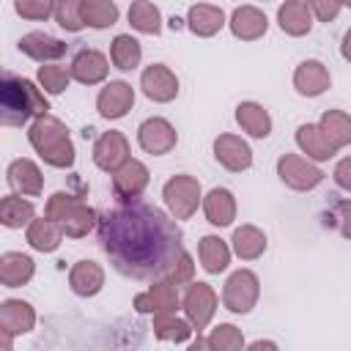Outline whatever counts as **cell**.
I'll return each instance as SVG.
<instances>
[{"label": "cell", "mask_w": 351, "mask_h": 351, "mask_svg": "<svg viewBox=\"0 0 351 351\" xmlns=\"http://www.w3.org/2000/svg\"><path fill=\"white\" fill-rule=\"evenodd\" d=\"M277 176L285 186H291L296 192H310L324 181V170L296 154H282L277 159Z\"/></svg>", "instance_id": "ba28073f"}, {"label": "cell", "mask_w": 351, "mask_h": 351, "mask_svg": "<svg viewBox=\"0 0 351 351\" xmlns=\"http://www.w3.org/2000/svg\"><path fill=\"white\" fill-rule=\"evenodd\" d=\"M80 3L82 0H55V22L69 30V33H80L85 25H82V16H80Z\"/></svg>", "instance_id": "ab89813d"}, {"label": "cell", "mask_w": 351, "mask_h": 351, "mask_svg": "<svg viewBox=\"0 0 351 351\" xmlns=\"http://www.w3.org/2000/svg\"><path fill=\"white\" fill-rule=\"evenodd\" d=\"M154 335L159 340L186 343L192 335V324L186 318H178L176 313H154Z\"/></svg>", "instance_id": "8d00e7d4"}, {"label": "cell", "mask_w": 351, "mask_h": 351, "mask_svg": "<svg viewBox=\"0 0 351 351\" xmlns=\"http://www.w3.org/2000/svg\"><path fill=\"white\" fill-rule=\"evenodd\" d=\"M80 16H82V25L101 30V27H110L118 22V5L112 0H82Z\"/></svg>", "instance_id": "836d02e7"}, {"label": "cell", "mask_w": 351, "mask_h": 351, "mask_svg": "<svg viewBox=\"0 0 351 351\" xmlns=\"http://www.w3.org/2000/svg\"><path fill=\"white\" fill-rule=\"evenodd\" d=\"M14 11H16L22 19L41 22V19H49V16H52L55 0H14Z\"/></svg>", "instance_id": "60d3db41"}, {"label": "cell", "mask_w": 351, "mask_h": 351, "mask_svg": "<svg viewBox=\"0 0 351 351\" xmlns=\"http://www.w3.org/2000/svg\"><path fill=\"white\" fill-rule=\"evenodd\" d=\"M170 27H173V30H178V27H181V19H176V16H173V19H170Z\"/></svg>", "instance_id": "7dc6e473"}, {"label": "cell", "mask_w": 351, "mask_h": 351, "mask_svg": "<svg viewBox=\"0 0 351 351\" xmlns=\"http://www.w3.org/2000/svg\"><path fill=\"white\" fill-rule=\"evenodd\" d=\"M296 145L307 154L310 162H326L337 154V148L326 140V134L318 129V123H302L296 129Z\"/></svg>", "instance_id": "7402d4cb"}, {"label": "cell", "mask_w": 351, "mask_h": 351, "mask_svg": "<svg viewBox=\"0 0 351 351\" xmlns=\"http://www.w3.org/2000/svg\"><path fill=\"white\" fill-rule=\"evenodd\" d=\"M8 184H11V189L16 192V195H27V197H36V195H41V189H44V176H41V170H38V165L36 162H30V159H14L11 165H8Z\"/></svg>", "instance_id": "d6986e66"}, {"label": "cell", "mask_w": 351, "mask_h": 351, "mask_svg": "<svg viewBox=\"0 0 351 351\" xmlns=\"http://www.w3.org/2000/svg\"><path fill=\"white\" fill-rule=\"evenodd\" d=\"M134 104V90L129 82L123 80H112L107 82L101 90H99V99H96V110L101 118L107 121H115V118H123Z\"/></svg>", "instance_id": "4fadbf2b"}, {"label": "cell", "mask_w": 351, "mask_h": 351, "mask_svg": "<svg viewBox=\"0 0 351 351\" xmlns=\"http://www.w3.org/2000/svg\"><path fill=\"white\" fill-rule=\"evenodd\" d=\"M348 170H351V159H340V165H337V170H335V181H337V186H343V189H351V176H348Z\"/></svg>", "instance_id": "ee69618b"}, {"label": "cell", "mask_w": 351, "mask_h": 351, "mask_svg": "<svg viewBox=\"0 0 351 351\" xmlns=\"http://www.w3.org/2000/svg\"><path fill=\"white\" fill-rule=\"evenodd\" d=\"M192 277H195V263H192V255L184 250V252L167 266V271H165L162 280H167V282H173V285H184V282H189Z\"/></svg>", "instance_id": "b9f144b4"}, {"label": "cell", "mask_w": 351, "mask_h": 351, "mask_svg": "<svg viewBox=\"0 0 351 351\" xmlns=\"http://www.w3.org/2000/svg\"><path fill=\"white\" fill-rule=\"evenodd\" d=\"M277 22H280V30L288 33V36H307L310 27H313V14L310 8L304 5V0H285L280 8H277Z\"/></svg>", "instance_id": "d4e9b609"}, {"label": "cell", "mask_w": 351, "mask_h": 351, "mask_svg": "<svg viewBox=\"0 0 351 351\" xmlns=\"http://www.w3.org/2000/svg\"><path fill=\"white\" fill-rule=\"evenodd\" d=\"M206 348H211V351H239V348H244V335L233 324H219L208 335Z\"/></svg>", "instance_id": "74e56055"}, {"label": "cell", "mask_w": 351, "mask_h": 351, "mask_svg": "<svg viewBox=\"0 0 351 351\" xmlns=\"http://www.w3.org/2000/svg\"><path fill=\"white\" fill-rule=\"evenodd\" d=\"M44 214L49 219H55L63 230V236L69 239H82L88 236L93 228H96V211L80 197V195H71V192H55L49 200H47V208Z\"/></svg>", "instance_id": "277c9868"}, {"label": "cell", "mask_w": 351, "mask_h": 351, "mask_svg": "<svg viewBox=\"0 0 351 351\" xmlns=\"http://www.w3.org/2000/svg\"><path fill=\"white\" fill-rule=\"evenodd\" d=\"M129 25L137 30V33H145V36H159L162 30V16H159V8L148 0H134L129 5Z\"/></svg>", "instance_id": "d590c367"}, {"label": "cell", "mask_w": 351, "mask_h": 351, "mask_svg": "<svg viewBox=\"0 0 351 351\" xmlns=\"http://www.w3.org/2000/svg\"><path fill=\"white\" fill-rule=\"evenodd\" d=\"M214 156L230 173H241V170H250L252 167V151L236 134H219L214 140Z\"/></svg>", "instance_id": "9a60e30c"}, {"label": "cell", "mask_w": 351, "mask_h": 351, "mask_svg": "<svg viewBox=\"0 0 351 351\" xmlns=\"http://www.w3.org/2000/svg\"><path fill=\"white\" fill-rule=\"evenodd\" d=\"M27 140L49 167L63 170V167L74 165V143H71L63 121H58L55 115H47V112L36 115L27 129Z\"/></svg>", "instance_id": "3957f363"}, {"label": "cell", "mask_w": 351, "mask_h": 351, "mask_svg": "<svg viewBox=\"0 0 351 351\" xmlns=\"http://www.w3.org/2000/svg\"><path fill=\"white\" fill-rule=\"evenodd\" d=\"M197 258H200V266L208 274H219L230 263V250L219 236H203L200 244H197Z\"/></svg>", "instance_id": "4dcf8cb0"}, {"label": "cell", "mask_w": 351, "mask_h": 351, "mask_svg": "<svg viewBox=\"0 0 351 351\" xmlns=\"http://www.w3.org/2000/svg\"><path fill=\"white\" fill-rule=\"evenodd\" d=\"M222 25H225V11L217 8V5H208V3H197L186 14V27L200 38H208V36L219 33Z\"/></svg>", "instance_id": "484cf974"}, {"label": "cell", "mask_w": 351, "mask_h": 351, "mask_svg": "<svg viewBox=\"0 0 351 351\" xmlns=\"http://www.w3.org/2000/svg\"><path fill=\"white\" fill-rule=\"evenodd\" d=\"M329 82H332L329 69H326L321 60H304V63H299L296 71H293V88H296L302 96H307V99L321 96V93L329 88Z\"/></svg>", "instance_id": "e0dca14e"}, {"label": "cell", "mask_w": 351, "mask_h": 351, "mask_svg": "<svg viewBox=\"0 0 351 351\" xmlns=\"http://www.w3.org/2000/svg\"><path fill=\"white\" fill-rule=\"evenodd\" d=\"M69 82H71V74H69L66 66H58V63L38 66V85H41L47 93L58 96V93H63V90L69 88Z\"/></svg>", "instance_id": "f35d334b"}, {"label": "cell", "mask_w": 351, "mask_h": 351, "mask_svg": "<svg viewBox=\"0 0 351 351\" xmlns=\"http://www.w3.org/2000/svg\"><path fill=\"white\" fill-rule=\"evenodd\" d=\"M236 123L250 137H258V140L269 137V132H271V118H269V112L258 101H241L236 107Z\"/></svg>", "instance_id": "f1b7e54d"}, {"label": "cell", "mask_w": 351, "mask_h": 351, "mask_svg": "<svg viewBox=\"0 0 351 351\" xmlns=\"http://www.w3.org/2000/svg\"><path fill=\"white\" fill-rule=\"evenodd\" d=\"M137 143L145 154H154V156H162V154H170L178 143V134H176V126L167 121V118H145L137 129Z\"/></svg>", "instance_id": "9c48e42d"}, {"label": "cell", "mask_w": 351, "mask_h": 351, "mask_svg": "<svg viewBox=\"0 0 351 351\" xmlns=\"http://www.w3.org/2000/svg\"><path fill=\"white\" fill-rule=\"evenodd\" d=\"M181 307H184L186 321L192 324V332H203L217 313V293L208 282H192L189 280L186 293L181 299Z\"/></svg>", "instance_id": "52a82bcc"}, {"label": "cell", "mask_w": 351, "mask_h": 351, "mask_svg": "<svg viewBox=\"0 0 351 351\" xmlns=\"http://www.w3.org/2000/svg\"><path fill=\"white\" fill-rule=\"evenodd\" d=\"M96 228L112 269L129 280H159L184 252L178 225L151 203L126 200L96 217Z\"/></svg>", "instance_id": "6da1fadb"}, {"label": "cell", "mask_w": 351, "mask_h": 351, "mask_svg": "<svg viewBox=\"0 0 351 351\" xmlns=\"http://www.w3.org/2000/svg\"><path fill=\"white\" fill-rule=\"evenodd\" d=\"M126 159H129V140H126L121 132L110 129V132L99 134V140L93 143V162H96L99 170L112 173V170L121 167Z\"/></svg>", "instance_id": "5bb4252c"}, {"label": "cell", "mask_w": 351, "mask_h": 351, "mask_svg": "<svg viewBox=\"0 0 351 351\" xmlns=\"http://www.w3.org/2000/svg\"><path fill=\"white\" fill-rule=\"evenodd\" d=\"M148 181H151V173H148V167H145L143 162H137V159H126L121 167L112 170V192H115V197L123 200V203H126V200H137V197L145 192Z\"/></svg>", "instance_id": "30bf717a"}, {"label": "cell", "mask_w": 351, "mask_h": 351, "mask_svg": "<svg viewBox=\"0 0 351 351\" xmlns=\"http://www.w3.org/2000/svg\"><path fill=\"white\" fill-rule=\"evenodd\" d=\"M49 110L44 93L25 77L0 69V126H25Z\"/></svg>", "instance_id": "7a4b0ae2"}, {"label": "cell", "mask_w": 351, "mask_h": 351, "mask_svg": "<svg viewBox=\"0 0 351 351\" xmlns=\"http://www.w3.org/2000/svg\"><path fill=\"white\" fill-rule=\"evenodd\" d=\"M69 285L77 296H96L104 285V269L96 261H77L69 271Z\"/></svg>", "instance_id": "cb8c5ba5"}, {"label": "cell", "mask_w": 351, "mask_h": 351, "mask_svg": "<svg viewBox=\"0 0 351 351\" xmlns=\"http://www.w3.org/2000/svg\"><path fill=\"white\" fill-rule=\"evenodd\" d=\"M230 33L241 41H255L261 38L266 30H269V19L261 8L255 5H239L233 14H230Z\"/></svg>", "instance_id": "ac0fdd59"}, {"label": "cell", "mask_w": 351, "mask_h": 351, "mask_svg": "<svg viewBox=\"0 0 351 351\" xmlns=\"http://www.w3.org/2000/svg\"><path fill=\"white\" fill-rule=\"evenodd\" d=\"M230 244H233V252H236L241 261H255V258H261V255L266 252V236H263V230L255 228V225H241V228H236Z\"/></svg>", "instance_id": "f546056e"}, {"label": "cell", "mask_w": 351, "mask_h": 351, "mask_svg": "<svg viewBox=\"0 0 351 351\" xmlns=\"http://www.w3.org/2000/svg\"><path fill=\"white\" fill-rule=\"evenodd\" d=\"M140 88L151 101L165 104L178 96V77L165 63H151L140 77Z\"/></svg>", "instance_id": "7c38bea8"}, {"label": "cell", "mask_w": 351, "mask_h": 351, "mask_svg": "<svg viewBox=\"0 0 351 351\" xmlns=\"http://www.w3.org/2000/svg\"><path fill=\"white\" fill-rule=\"evenodd\" d=\"M60 241H63V230H60V225L55 219H49V217L36 219L33 217L27 222V244L33 250H38V252H55L60 247Z\"/></svg>", "instance_id": "83f0119b"}, {"label": "cell", "mask_w": 351, "mask_h": 351, "mask_svg": "<svg viewBox=\"0 0 351 351\" xmlns=\"http://www.w3.org/2000/svg\"><path fill=\"white\" fill-rule=\"evenodd\" d=\"M11 348H14V332H8L0 324V351H11Z\"/></svg>", "instance_id": "f6af8a7d"}, {"label": "cell", "mask_w": 351, "mask_h": 351, "mask_svg": "<svg viewBox=\"0 0 351 351\" xmlns=\"http://www.w3.org/2000/svg\"><path fill=\"white\" fill-rule=\"evenodd\" d=\"M154 285L143 293L134 296V310L137 313H176L178 304H181V296H178V285L167 282V280H151Z\"/></svg>", "instance_id": "8fae6325"}, {"label": "cell", "mask_w": 351, "mask_h": 351, "mask_svg": "<svg viewBox=\"0 0 351 351\" xmlns=\"http://www.w3.org/2000/svg\"><path fill=\"white\" fill-rule=\"evenodd\" d=\"M16 47H19V52H25L27 58H33L38 63H49V60H58V58L66 55V44L60 38L49 36V33H41V30H33V33L22 36L16 41Z\"/></svg>", "instance_id": "2e32d148"}, {"label": "cell", "mask_w": 351, "mask_h": 351, "mask_svg": "<svg viewBox=\"0 0 351 351\" xmlns=\"http://www.w3.org/2000/svg\"><path fill=\"white\" fill-rule=\"evenodd\" d=\"M203 211H206V219L217 228H225L236 219V197L230 189L225 186H214L206 197H203Z\"/></svg>", "instance_id": "603a6c76"}, {"label": "cell", "mask_w": 351, "mask_h": 351, "mask_svg": "<svg viewBox=\"0 0 351 351\" xmlns=\"http://www.w3.org/2000/svg\"><path fill=\"white\" fill-rule=\"evenodd\" d=\"M107 71H110L107 58H104L101 52H96V49H80V52L74 55L71 66H69V74H71L77 82H82V85H96V82H101V80L107 77Z\"/></svg>", "instance_id": "ffe728a7"}, {"label": "cell", "mask_w": 351, "mask_h": 351, "mask_svg": "<svg viewBox=\"0 0 351 351\" xmlns=\"http://www.w3.org/2000/svg\"><path fill=\"white\" fill-rule=\"evenodd\" d=\"M318 129L326 134V140L340 151L351 143V118L343 110H326L318 121Z\"/></svg>", "instance_id": "d6a6232c"}, {"label": "cell", "mask_w": 351, "mask_h": 351, "mask_svg": "<svg viewBox=\"0 0 351 351\" xmlns=\"http://www.w3.org/2000/svg\"><path fill=\"white\" fill-rule=\"evenodd\" d=\"M36 263L25 252H5L0 255V285L5 288H22L33 280Z\"/></svg>", "instance_id": "44dd1931"}, {"label": "cell", "mask_w": 351, "mask_h": 351, "mask_svg": "<svg viewBox=\"0 0 351 351\" xmlns=\"http://www.w3.org/2000/svg\"><path fill=\"white\" fill-rule=\"evenodd\" d=\"M258 296H261V282L250 269H239L225 280V288H222L225 310L244 315L258 304Z\"/></svg>", "instance_id": "8992f818"}, {"label": "cell", "mask_w": 351, "mask_h": 351, "mask_svg": "<svg viewBox=\"0 0 351 351\" xmlns=\"http://www.w3.org/2000/svg\"><path fill=\"white\" fill-rule=\"evenodd\" d=\"M140 58H143V49H140V41L121 33L112 38V47H110V60L115 69L121 71H132L140 66Z\"/></svg>", "instance_id": "e575fe53"}, {"label": "cell", "mask_w": 351, "mask_h": 351, "mask_svg": "<svg viewBox=\"0 0 351 351\" xmlns=\"http://www.w3.org/2000/svg\"><path fill=\"white\" fill-rule=\"evenodd\" d=\"M250 348H255V351H258V348H274V343H263V340H255Z\"/></svg>", "instance_id": "bcb514c9"}, {"label": "cell", "mask_w": 351, "mask_h": 351, "mask_svg": "<svg viewBox=\"0 0 351 351\" xmlns=\"http://www.w3.org/2000/svg\"><path fill=\"white\" fill-rule=\"evenodd\" d=\"M0 324L14 335H25L36 326V310L22 299H5L0 302Z\"/></svg>", "instance_id": "4316f807"}, {"label": "cell", "mask_w": 351, "mask_h": 351, "mask_svg": "<svg viewBox=\"0 0 351 351\" xmlns=\"http://www.w3.org/2000/svg\"><path fill=\"white\" fill-rule=\"evenodd\" d=\"M162 197H165V206L170 208L173 219H189L197 211V203H200V184H197L195 176L178 173V176L167 178V184L162 189Z\"/></svg>", "instance_id": "5b68a950"}, {"label": "cell", "mask_w": 351, "mask_h": 351, "mask_svg": "<svg viewBox=\"0 0 351 351\" xmlns=\"http://www.w3.org/2000/svg\"><path fill=\"white\" fill-rule=\"evenodd\" d=\"M304 5L310 8V14H313L318 22H332V19L340 14V8H343L340 0H304Z\"/></svg>", "instance_id": "7bdbcfd3"}, {"label": "cell", "mask_w": 351, "mask_h": 351, "mask_svg": "<svg viewBox=\"0 0 351 351\" xmlns=\"http://www.w3.org/2000/svg\"><path fill=\"white\" fill-rule=\"evenodd\" d=\"M36 217V206L22 195L0 197V225L3 228H25Z\"/></svg>", "instance_id": "1f68e13d"}]
</instances>
